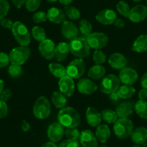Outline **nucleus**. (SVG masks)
Returning <instances> with one entry per match:
<instances>
[{
  "mask_svg": "<svg viewBox=\"0 0 147 147\" xmlns=\"http://www.w3.org/2000/svg\"><path fill=\"white\" fill-rule=\"evenodd\" d=\"M69 45L70 52L77 59H84L90 55V47L85 38L77 37L72 39Z\"/></svg>",
  "mask_w": 147,
  "mask_h": 147,
  "instance_id": "obj_2",
  "label": "nucleus"
},
{
  "mask_svg": "<svg viewBox=\"0 0 147 147\" xmlns=\"http://www.w3.org/2000/svg\"><path fill=\"white\" fill-rule=\"evenodd\" d=\"M9 57L7 54L0 52V68H3L7 66L9 63Z\"/></svg>",
  "mask_w": 147,
  "mask_h": 147,
  "instance_id": "obj_45",
  "label": "nucleus"
},
{
  "mask_svg": "<svg viewBox=\"0 0 147 147\" xmlns=\"http://www.w3.org/2000/svg\"><path fill=\"white\" fill-rule=\"evenodd\" d=\"M4 87H5V83H4L3 80H0V95L4 90Z\"/></svg>",
  "mask_w": 147,
  "mask_h": 147,
  "instance_id": "obj_56",
  "label": "nucleus"
},
{
  "mask_svg": "<svg viewBox=\"0 0 147 147\" xmlns=\"http://www.w3.org/2000/svg\"><path fill=\"white\" fill-rule=\"evenodd\" d=\"M134 110L137 115L142 119L147 120V102L145 100H138L135 103Z\"/></svg>",
  "mask_w": 147,
  "mask_h": 147,
  "instance_id": "obj_31",
  "label": "nucleus"
},
{
  "mask_svg": "<svg viewBox=\"0 0 147 147\" xmlns=\"http://www.w3.org/2000/svg\"><path fill=\"white\" fill-rule=\"evenodd\" d=\"M138 99L139 100H145L147 98V90L142 88L138 92Z\"/></svg>",
  "mask_w": 147,
  "mask_h": 147,
  "instance_id": "obj_48",
  "label": "nucleus"
},
{
  "mask_svg": "<svg viewBox=\"0 0 147 147\" xmlns=\"http://www.w3.org/2000/svg\"><path fill=\"white\" fill-rule=\"evenodd\" d=\"M136 90L132 85L123 84L121 86L117 91L118 96L121 99H129L135 94Z\"/></svg>",
  "mask_w": 147,
  "mask_h": 147,
  "instance_id": "obj_30",
  "label": "nucleus"
},
{
  "mask_svg": "<svg viewBox=\"0 0 147 147\" xmlns=\"http://www.w3.org/2000/svg\"><path fill=\"white\" fill-rule=\"evenodd\" d=\"M138 78V73L135 69H132V68L125 67L121 69V71H120V81L123 84L132 85L136 82Z\"/></svg>",
  "mask_w": 147,
  "mask_h": 147,
  "instance_id": "obj_10",
  "label": "nucleus"
},
{
  "mask_svg": "<svg viewBox=\"0 0 147 147\" xmlns=\"http://www.w3.org/2000/svg\"><path fill=\"white\" fill-rule=\"evenodd\" d=\"M46 14L48 20L53 23L62 24L66 21V15L64 12L59 8H50Z\"/></svg>",
  "mask_w": 147,
  "mask_h": 147,
  "instance_id": "obj_22",
  "label": "nucleus"
},
{
  "mask_svg": "<svg viewBox=\"0 0 147 147\" xmlns=\"http://www.w3.org/2000/svg\"><path fill=\"white\" fill-rule=\"evenodd\" d=\"M110 66L116 70H121L125 67L127 59L123 54L119 53H114L110 56L108 59Z\"/></svg>",
  "mask_w": 147,
  "mask_h": 147,
  "instance_id": "obj_21",
  "label": "nucleus"
},
{
  "mask_svg": "<svg viewBox=\"0 0 147 147\" xmlns=\"http://www.w3.org/2000/svg\"><path fill=\"white\" fill-rule=\"evenodd\" d=\"M109 95H110V100H111V102H112L113 104H116V103H118V102H119V100L121 99L117 92L112 93V94H109Z\"/></svg>",
  "mask_w": 147,
  "mask_h": 147,
  "instance_id": "obj_49",
  "label": "nucleus"
},
{
  "mask_svg": "<svg viewBox=\"0 0 147 147\" xmlns=\"http://www.w3.org/2000/svg\"><path fill=\"white\" fill-rule=\"evenodd\" d=\"M14 22H12L11 20L6 19V18H3L0 20V25H2V28H5V29L12 30V26H13Z\"/></svg>",
  "mask_w": 147,
  "mask_h": 147,
  "instance_id": "obj_46",
  "label": "nucleus"
},
{
  "mask_svg": "<svg viewBox=\"0 0 147 147\" xmlns=\"http://www.w3.org/2000/svg\"><path fill=\"white\" fill-rule=\"evenodd\" d=\"M85 70L86 63L82 59H74L66 67L67 75L73 79H80L84 75Z\"/></svg>",
  "mask_w": 147,
  "mask_h": 147,
  "instance_id": "obj_8",
  "label": "nucleus"
},
{
  "mask_svg": "<svg viewBox=\"0 0 147 147\" xmlns=\"http://www.w3.org/2000/svg\"><path fill=\"white\" fill-rule=\"evenodd\" d=\"M102 119L107 123H115L118 119L115 111L110 109H105L101 113Z\"/></svg>",
  "mask_w": 147,
  "mask_h": 147,
  "instance_id": "obj_32",
  "label": "nucleus"
},
{
  "mask_svg": "<svg viewBox=\"0 0 147 147\" xmlns=\"http://www.w3.org/2000/svg\"><path fill=\"white\" fill-rule=\"evenodd\" d=\"M146 7H147V0H146Z\"/></svg>",
  "mask_w": 147,
  "mask_h": 147,
  "instance_id": "obj_61",
  "label": "nucleus"
},
{
  "mask_svg": "<svg viewBox=\"0 0 147 147\" xmlns=\"http://www.w3.org/2000/svg\"><path fill=\"white\" fill-rule=\"evenodd\" d=\"M51 101L56 108L62 109L65 107L67 102L66 96L61 92H54L52 94Z\"/></svg>",
  "mask_w": 147,
  "mask_h": 147,
  "instance_id": "obj_29",
  "label": "nucleus"
},
{
  "mask_svg": "<svg viewBox=\"0 0 147 147\" xmlns=\"http://www.w3.org/2000/svg\"><path fill=\"white\" fill-rule=\"evenodd\" d=\"M116 9L122 16L125 17V18H128L131 9H130L129 5L126 2H125L123 0L119 1L116 5Z\"/></svg>",
  "mask_w": 147,
  "mask_h": 147,
  "instance_id": "obj_36",
  "label": "nucleus"
},
{
  "mask_svg": "<svg viewBox=\"0 0 147 147\" xmlns=\"http://www.w3.org/2000/svg\"><path fill=\"white\" fill-rule=\"evenodd\" d=\"M51 107L49 100L44 96L37 99L33 106V114L38 119H46L50 115Z\"/></svg>",
  "mask_w": 147,
  "mask_h": 147,
  "instance_id": "obj_5",
  "label": "nucleus"
},
{
  "mask_svg": "<svg viewBox=\"0 0 147 147\" xmlns=\"http://www.w3.org/2000/svg\"><path fill=\"white\" fill-rule=\"evenodd\" d=\"M110 130L108 125L105 124H100L97 128L95 136L101 143H106L110 137Z\"/></svg>",
  "mask_w": 147,
  "mask_h": 147,
  "instance_id": "obj_26",
  "label": "nucleus"
},
{
  "mask_svg": "<svg viewBox=\"0 0 147 147\" xmlns=\"http://www.w3.org/2000/svg\"><path fill=\"white\" fill-rule=\"evenodd\" d=\"M69 52H70L69 45L66 42H61L56 46L54 58L57 61H63L67 58Z\"/></svg>",
  "mask_w": 147,
  "mask_h": 147,
  "instance_id": "obj_24",
  "label": "nucleus"
},
{
  "mask_svg": "<svg viewBox=\"0 0 147 147\" xmlns=\"http://www.w3.org/2000/svg\"><path fill=\"white\" fill-rule=\"evenodd\" d=\"M141 85L142 88L147 90V72L142 76L141 79Z\"/></svg>",
  "mask_w": 147,
  "mask_h": 147,
  "instance_id": "obj_52",
  "label": "nucleus"
},
{
  "mask_svg": "<svg viewBox=\"0 0 147 147\" xmlns=\"http://www.w3.org/2000/svg\"><path fill=\"white\" fill-rule=\"evenodd\" d=\"M131 140L137 145L144 144L147 140V128L140 126L135 128L131 135Z\"/></svg>",
  "mask_w": 147,
  "mask_h": 147,
  "instance_id": "obj_23",
  "label": "nucleus"
},
{
  "mask_svg": "<svg viewBox=\"0 0 147 147\" xmlns=\"http://www.w3.org/2000/svg\"><path fill=\"white\" fill-rule=\"evenodd\" d=\"M86 118L89 125L92 127H97L101 123V113L94 107H89L87 109Z\"/></svg>",
  "mask_w": 147,
  "mask_h": 147,
  "instance_id": "obj_20",
  "label": "nucleus"
},
{
  "mask_svg": "<svg viewBox=\"0 0 147 147\" xmlns=\"http://www.w3.org/2000/svg\"><path fill=\"white\" fill-rule=\"evenodd\" d=\"M9 10V4L7 0H0V20L7 15Z\"/></svg>",
  "mask_w": 147,
  "mask_h": 147,
  "instance_id": "obj_41",
  "label": "nucleus"
},
{
  "mask_svg": "<svg viewBox=\"0 0 147 147\" xmlns=\"http://www.w3.org/2000/svg\"><path fill=\"white\" fill-rule=\"evenodd\" d=\"M59 147H79V141L68 138L60 143Z\"/></svg>",
  "mask_w": 147,
  "mask_h": 147,
  "instance_id": "obj_43",
  "label": "nucleus"
},
{
  "mask_svg": "<svg viewBox=\"0 0 147 147\" xmlns=\"http://www.w3.org/2000/svg\"><path fill=\"white\" fill-rule=\"evenodd\" d=\"M86 39L89 46L94 50H100L105 48L109 40L108 36L100 32H92Z\"/></svg>",
  "mask_w": 147,
  "mask_h": 147,
  "instance_id": "obj_9",
  "label": "nucleus"
},
{
  "mask_svg": "<svg viewBox=\"0 0 147 147\" xmlns=\"http://www.w3.org/2000/svg\"><path fill=\"white\" fill-rule=\"evenodd\" d=\"M32 36L36 41L41 43L46 38V32L43 28L40 26H35L32 29Z\"/></svg>",
  "mask_w": 147,
  "mask_h": 147,
  "instance_id": "obj_33",
  "label": "nucleus"
},
{
  "mask_svg": "<svg viewBox=\"0 0 147 147\" xmlns=\"http://www.w3.org/2000/svg\"><path fill=\"white\" fill-rule=\"evenodd\" d=\"M121 81L119 77L115 74H108L102 80L100 84V91L104 94H110L117 92L121 87Z\"/></svg>",
  "mask_w": 147,
  "mask_h": 147,
  "instance_id": "obj_6",
  "label": "nucleus"
},
{
  "mask_svg": "<svg viewBox=\"0 0 147 147\" xmlns=\"http://www.w3.org/2000/svg\"><path fill=\"white\" fill-rule=\"evenodd\" d=\"M114 25L117 28H119V29H122L125 26V23L124 22V20H123L122 19H116L115 20V22H114Z\"/></svg>",
  "mask_w": 147,
  "mask_h": 147,
  "instance_id": "obj_50",
  "label": "nucleus"
},
{
  "mask_svg": "<svg viewBox=\"0 0 147 147\" xmlns=\"http://www.w3.org/2000/svg\"><path fill=\"white\" fill-rule=\"evenodd\" d=\"M42 0H27L25 2V8L29 12H35L40 6Z\"/></svg>",
  "mask_w": 147,
  "mask_h": 147,
  "instance_id": "obj_39",
  "label": "nucleus"
},
{
  "mask_svg": "<svg viewBox=\"0 0 147 147\" xmlns=\"http://www.w3.org/2000/svg\"><path fill=\"white\" fill-rule=\"evenodd\" d=\"M63 10H64L65 15L72 20H77L80 19L81 17L80 10L75 7L70 6V5L65 6Z\"/></svg>",
  "mask_w": 147,
  "mask_h": 147,
  "instance_id": "obj_34",
  "label": "nucleus"
},
{
  "mask_svg": "<svg viewBox=\"0 0 147 147\" xmlns=\"http://www.w3.org/2000/svg\"><path fill=\"white\" fill-rule=\"evenodd\" d=\"M49 69L51 73L56 78H62L67 75L66 68L59 63H51L49 65Z\"/></svg>",
  "mask_w": 147,
  "mask_h": 147,
  "instance_id": "obj_27",
  "label": "nucleus"
},
{
  "mask_svg": "<svg viewBox=\"0 0 147 147\" xmlns=\"http://www.w3.org/2000/svg\"><path fill=\"white\" fill-rule=\"evenodd\" d=\"M147 17V7L143 5H138L131 8L130 10L128 19L133 22L138 23L142 22Z\"/></svg>",
  "mask_w": 147,
  "mask_h": 147,
  "instance_id": "obj_12",
  "label": "nucleus"
},
{
  "mask_svg": "<svg viewBox=\"0 0 147 147\" xmlns=\"http://www.w3.org/2000/svg\"><path fill=\"white\" fill-rule=\"evenodd\" d=\"M48 137L51 141L56 143L61 141L65 134L64 127L59 123H53L48 128Z\"/></svg>",
  "mask_w": 147,
  "mask_h": 147,
  "instance_id": "obj_14",
  "label": "nucleus"
},
{
  "mask_svg": "<svg viewBox=\"0 0 147 147\" xmlns=\"http://www.w3.org/2000/svg\"><path fill=\"white\" fill-rule=\"evenodd\" d=\"M41 147H59V146L56 145L54 142L53 141H49L42 145Z\"/></svg>",
  "mask_w": 147,
  "mask_h": 147,
  "instance_id": "obj_54",
  "label": "nucleus"
},
{
  "mask_svg": "<svg viewBox=\"0 0 147 147\" xmlns=\"http://www.w3.org/2000/svg\"><path fill=\"white\" fill-rule=\"evenodd\" d=\"M107 60V56L100 50H95L93 53V61L97 65H102L105 63Z\"/></svg>",
  "mask_w": 147,
  "mask_h": 147,
  "instance_id": "obj_38",
  "label": "nucleus"
},
{
  "mask_svg": "<svg viewBox=\"0 0 147 147\" xmlns=\"http://www.w3.org/2000/svg\"><path fill=\"white\" fill-rule=\"evenodd\" d=\"M27 0H12V2L17 8H21L25 5Z\"/></svg>",
  "mask_w": 147,
  "mask_h": 147,
  "instance_id": "obj_51",
  "label": "nucleus"
},
{
  "mask_svg": "<svg viewBox=\"0 0 147 147\" xmlns=\"http://www.w3.org/2000/svg\"><path fill=\"white\" fill-rule=\"evenodd\" d=\"M58 0H47V2L49 3H54V2H57Z\"/></svg>",
  "mask_w": 147,
  "mask_h": 147,
  "instance_id": "obj_57",
  "label": "nucleus"
},
{
  "mask_svg": "<svg viewBox=\"0 0 147 147\" xmlns=\"http://www.w3.org/2000/svg\"><path fill=\"white\" fill-rule=\"evenodd\" d=\"M12 91H11L10 89H6V90H3L0 95V99L2 100L3 101L7 102L10 99L11 96H12Z\"/></svg>",
  "mask_w": 147,
  "mask_h": 147,
  "instance_id": "obj_47",
  "label": "nucleus"
},
{
  "mask_svg": "<svg viewBox=\"0 0 147 147\" xmlns=\"http://www.w3.org/2000/svg\"><path fill=\"white\" fill-rule=\"evenodd\" d=\"M64 134L69 139L75 140V141H80L81 133L80 132V131L77 128H66Z\"/></svg>",
  "mask_w": 147,
  "mask_h": 147,
  "instance_id": "obj_37",
  "label": "nucleus"
},
{
  "mask_svg": "<svg viewBox=\"0 0 147 147\" xmlns=\"http://www.w3.org/2000/svg\"><path fill=\"white\" fill-rule=\"evenodd\" d=\"M22 69L21 66L16 64H12L8 68V74L12 78H17L21 75Z\"/></svg>",
  "mask_w": 147,
  "mask_h": 147,
  "instance_id": "obj_40",
  "label": "nucleus"
},
{
  "mask_svg": "<svg viewBox=\"0 0 147 147\" xmlns=\"http://www.w3.org/2000/svg\"><path fill=\"white\" fill-rule=\"evenodd\" d=\"M59 87L60 92L66 97H70L74 92L75 84L73 78L66 75L62 77L59 81Z\"/></svg>",
  "mask_w": 147,
  "mask_h": 147,
  "instance_id": "obj_11",
  "label": "nucleus"
},
{
  "mask_svg": "<svg viewBox=\"0 0 147 147\" xmlns=\"http://www.w3.org/2000/svg\"><path fill=\"white\" fill-rule=\"evenodd\" d=\"M96 20L100 23L105 25H109L114 24L117 19V15L113 9H105L100 10L96 15Z\"/></svg>",
  "mask_w": 147,
  "mask_h": 147,
  "instance_id": "obj_15",
  "label": "nucleus"
},
{
  "mask_svg": "<svg viewBox=\"0 0 147 147\" xmlns=\"http://www.w3.org/2000/svg\"><path fill=\"white\" fill-rule=\"evenodd\" d=\"M30 56V49L28 46H18L14 48L9 55V61L12 64L22 66L26 62Z\"/></svg>",
  "mask_w": 147,
  "mask_h": 147,
  "instance_id": "obj_7",
  "label": "nucleus"
},
{
  "mask_svg": "<svg viewBox=\"0 0 147 147\" xmlns=\"http://www.w3.org/2000/svg\"><path fill=\"white\" fill-rule=\"evenodd\" d=\"M134 129V123L128 118H118L114 123V133L120 139H125L131 136Z\"/></svg>",
  "mask_w": 147,
  "mask_h": 147,
  "instance_id": "obj_4",
  "label": "nucleus"
},
{
  "mask_svg": "<svg viewBox=\"0 0 147 147\" xmlns=\"http://www.w3.org/2000/svg\"><path fill=\"white\" fill-rule=\"evenodd\" d=\"M80 141L82 147H98L97 138L90 130L82 131Z\"/></svg>",
  "mask_w": 147,
  "mask_h": 147,
  "instance_id": "obj_19",
  "label": "nucleus"
},
{
  "mask_svg": "<svg viewBox=\"0 0 147 147\" xmlns=\"http://www.w3.org/2000/svg\"><path fill=\"white\" fill-rule=\"evenodd\" d=\"M77 90L80 93L84 94H92L97 90L95 83L89 79H82L77 83Z\"/></svg>",
  "mask_w": 147,
  "mask_h": 147,
  "instance_id": "obj_18",
  "label": "nucleus"
},
{
  "mask_svg": "<svg viewBox=\"0 0 147 147\" xmlns=\"http://www.w3.org/2000/svg\"><path fill=\"white\" fill-rule=\"evenodd\" d=\"M59 123L66 128H77L81 123V117L77 110L71 107L61 109L58 115Z\"/></svg>",
  "mask_w": 147,
  "mask_h": 147,
  "instance_id": "obj_1",
  "label": "nucleus"
},
{
  "mask_svg": "<svg viewBox=\"0 0 147 147\" xmlns=\"http://www.w3.org/2000/svg\"><path fill=\"white\" fill-rule=\"evenodd\" d=\"M12 32L15 40L22 46H28L30 43L31 35L27 27L20 21L14 22Z\"/></svg>",
  "mask_w": 147,
  "mask_h": 147,
  "instance_id": "obj_3",
  "label": "nucleus"
},
{
  "mask_svg": "<svg viewBox=\"0 0 147 147\" xmlns=\"http://www.w3.org/2000/svg\"><path fill=\"white\" fill-rule=\"evenodd\" d=\"M80 30L84 36L88 37L92 30V24L87 20H82L80 22Z\"/></svg>",
  "mask_w": 147,
  "mask_h": 147,
  "instance_id": "obj_35",
  "label": "nucleus"
},
{
  "mask_svg": "<svg viewBox=\"0 0 147 147\" xmlns=\"http://www.w3.org/2000/svg\"><path fill=\"white\" fill-rule=\"evenodd\" d=\"M21 128H22V130L24 131V132H28V131H30V123L28 122V121L24 120V121H22V122Z\"/></svg>",
  "mask_w": 147,
  "mask_h": 147,
  "instance_id": "obj_53",
  "label": "nucleus"
},
{
  "mask_svg": "<svg viewBox=\"0 0 147 147\" xmlns=\"http://www.w3.org/2000/svg\"><path fill=\"white\" fill-rule=\"evenodd\" d=\"M132 51L136 53H143L147 51V35L143 34L139 35L134 42Z\"/></svg>",
  "mask_w": 147,
  "mask_h": 147,
  "instance_id": "obj_25",
  "label": "nucleus"
},
{
  "mask_svg": "<svg viewBox=\"0 0 147 147\" xmlns=\"http://www.w3.org/2000/svg\"><path fill=\"white\" fill-rule=\"evenodd\" d=\"M105 69L102 65H94L92 66L88 72V77L94 80H99L105 74Z\"/></svg>",
  "mask_w": 147,
  "mask_h": 147,
  "instance_id": "obj_28",
  "label": "nucleus"
},
{
  "mask_svg": "<svg viewBox=\"0 0 147 147\" xmlns=\"http://www.w3.org/2000/svg\"><path fill=\"white\" fill-rule=\"evenodd\" d=\"M134 2H136V3H139V2H142L143 0H133Z\"/></svg>",
  "mask_w": 147,
  "mask_h": 147,
  "instance_id": "obj_58",
  "label": "nucleus"
},
{
  "mask_svg": "<svg viewBox=\"0 0 147 147\" xmlns=\"http://www.w3.org/2000/svg\"><path fill=\"white\" fill-rule=\"evenodd\" d=\"M59 1L61 5H63L64 6H68L73 2L74 0H59Z\"/></svg>",
  "mask_w": 147,
  "mask_h": 147,
  "instance_id": "obj_55",
  "label": "nucleus"
},
{
  "mask_svg": "<svg viewBox=\"0 0 147 147\" xmlns=\"http://www.w3.org/2000/svg\"><path fill=\"white\" fill-rule=\"evenodd\" d=\"M61 32L65 38L69 40L77 38L79 34V30L77 25L71 21L66 20L61 24Z\"/></svg>",
  "mask_w": 147,
  "mask_h": 147,
  "instance_id": "obj_16",
  "label": "nucleus"
},
{
  "mask_svg": "<svg viewBox=\"0 0 147 147\" xmlns=\"http://www.w3.org/2000/svg\"><path fill=\"white\" fill-rule=\"evenodd\" d=\"M8 114V106L6 102L0 99V118H3Z\"/></svg>",
  "mask_w": 147,
  "mask_h": 147,
  "instance_id": "obj_44",
  "label": "nucleus"
},
{
  "mask_svg": "<svg viewBox=\"0 0 147 147\" xmlns=\"http://www.w3.org/2000/svg\"><path fill=\"white\" fill-rule=\"evenodd\" d=\"M135 102L128 100L120 103L115 110L117 115L119 118H127L132 115L134 111Z\"/></svg>",
  "mask_w": 147,
  "mask_h": 147,
  "instance_id": "obj_17",
  "label": "nucleus"
},
{
  "mask_svg": "<svg viewBox=\"0 0 147 147\" xmlns=\"http://www.w3.org/2000/svg\"><path fill=\"white\" fill-rule=\"evenodd\" d=\"M48 20L47 14L43 11H39L35 13L32 16V20L35 23H43Z\"/></svg>",
  "mask_w": 147,
  "mask_h": 147,
  "instance_id": "obj_42",
  "label": "nucleus"
},
{
  "mask_svg": "<svg viewBox=\"0 0 147 147\" xmlns=\"http://www.w3.org/2000/svg\"><path fill=\"white\" fill-rule=\"evenodd\" d=\"M100 147H107V146H106L105 145H102V146H100Z\"/></svg>",
  "mask_w": 147,
  "mask_h": 147,
  "instance_id": "obj_60",
  "label": "nucleus"
},
{
  "mask_svg": "<svg viewBox=\"0 0 147 147\" xmlns=\"http://www.w3.org/2000/svg\"><path fill=\"white\" fill-rule=\"evenodd\" d=\"M56 46L53 40L50 39H46L40 43L38 50L40 55L46 59L50 60L54 58V53Z\"/></svg>",
  "mask_w": 147,
  "mask_h": 147,
  "instance_id": "obj_13",
  "label": "nucleus"
},
{
  "mask_svg": "<svg viewBox=\"0 0 147 147\" xmlns=\"http://www.w3.org/2000/svg\"><path fill=\"white\" fill-rule=\"evenodd\" d=\"M131 147H141V146H140L139 145H137V144H136V145L133 146H131Z\"/></svg>",
  "mask_w": 147,
  "mask_h": 147,
  "instance_id": "obj_59",
  "label": "nucleus"
}]
</instances>
